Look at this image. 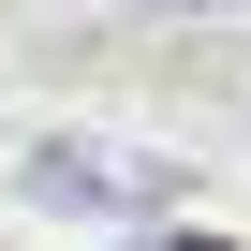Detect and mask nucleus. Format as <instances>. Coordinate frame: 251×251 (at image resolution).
Segmentation results:
<instances>
[{"mask_svg": "<svg viewBox=\"0 0 251 251\" xmlns=\"http://www.w3.org/2000/svg\"><path fill=\"white\" fill-rule=\"evenodd\" d=\"M148 251H236V236H148Z\"/></svg>", "mask_w": 251, "mask_h": 251, "instance_id": "f257e3e1", "label": "nucleus"}]
</instances>
